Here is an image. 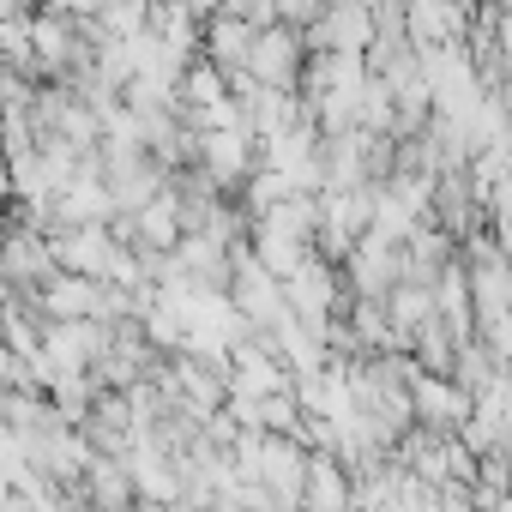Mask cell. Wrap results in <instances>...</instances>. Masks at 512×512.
<instances>
[{
    "label": "cell",
    "instance_id": "cell-1",
    "mask_svg": "<svg viewBox=\"0 0 512 512\" xmlns=\"http://www.w3.org/2000/svg\"><path fill=\"white\" fill-rule=\"evenodd\" d=\"M284 284V308H290V320H302V326H326L350 296H344V278H338V266L332 260H320V253H302V266L290 272V278H278Z\"/></svg>",
    "mask_w": 512,
    "mask_h": 512
},
{
    "label": "cell",
    "instance_id": "cell-10",
    "mask_svg": "<svg viewBox=\"0 0 512 512\" xmlns=\"http://www.w3.org/2000/svg\"><path fill=\"white\" fill-rule=\"evenodd\" d=\"M7 380H13V350L0 344V386H7Z\"/></svg>",
    "mask_w": 512,
    "mask_h": 512
},
{
    "label": "cell",
    "instance_id": "cell-7",
    "mask_svg": "<svg viewBox=\"0 0 512 512\" xmlns=\"http://www.w3.org/2000/svg\"><path fill=\"white\" fill-rule=\"evenodd\" d=\"M79 488H85V500L97 512H121L133 500V482H127V464L121 458H91L85 476H79Z\"/></svg>",
    "mask_w": 512,
    "mask_h": 512
},
{
    "label": "cell",
    "instance_id": "cell-4",
    "mask_svg": "<svg viewBox=\"0 0 512 512\" xmlns=\"http://www.w3.org/2000/svg\"><path fill=\"white\" fill-rule=\"evenodd\" d=\"M470 416V398L446 380V374H410V422L428 434H458V422Z\"/></svg>",
    "mask_w": 512,
    "mask_h": 512
},
{
    "label": "cell",
    "instance_id": "cell-3",
    "mask_svg": "<svg viewBox=\"0 0 512 512\" xmlns=\"http://www.w3.org/2000/svg\"><path fill=\"white\" fill-rule=\"evenodd\" d=\"M115 235L109 223H73V229H49V253L55 272H79V278H103V266L115 260Z\"/></svg>",
    "mask_w": 512,
    "mask_h": 512
},
{
    "label": "cell",
    "instance_id": "cell-8",
    "mask_svg": "<svg viewBox=\"0 0 512 512\" xmlns=\"http://www.w3.org/2000/svg\"><path fill=\"white\" fill-rule=\"evenodd\" d=\"M97 7L103 0H49V13H61V19H97Z\"/></svg>",
    "mask_w": 512,
    "mask_h": 512
},
{
    "label": "cell",
    "instance_id": "cell-5",
    "mask_svg": "<svg viewBox=\"0 0 512 512\" xmlns=\"http://www.w3.org/2000/svg\"><path fill=\"white\" fill-rule=\"evenodd\" d=\"M296 506H302V512H350V506H356V482H350L344 458H332V452H308V458H302Z\"/></svg>",
    "mask_w": 512,
    "mask_h": 512
},
{
    "label": "cell",
    "instance_id": "cell-2",
    "mask_svg": "<svg viewBox=\"0 0 512 512\" xmlns=\"http://www.w3.org/2000/svg\"><path fill=\"white\" fill-rule=\"evenodd\" d=\"M302 61H308V43H302V31H290V25H266V31H253L241 73H247L253 85H266V91H296V79H302Z\"/></svg>",
    "mask_w": 512,
    "mask_h": 512
},
{
    "label": "cell",
    "instance_id": "cell-9",
    "mask_svg": "<svg viewBox=\"0 0 512 512\" xmlns=\"http://www.w3.org/2000/svg\"><path fill=\"white\" fill-rule=\"evenodd\" d=\"M121 512H175V506H157V500H127Z\"/></svg>",
    "mask_w": 512,
    "mask_h": 512
},
{
    "label": "cell",
    "instance_id": "cell-6",
    "mask_svg": "<svg viewBox=\"0 0 512 512\" xmlns=\"http://www.w3.org/2000/svg\"><path fill=\"white\" fill-rule=\"evenodd\" d=\"M247 43H253V25L235 19V13H211V19L199 25V61H211L217 73H241Z\"/></svg>",
    "mask_w": 512,
    "mask_h": 512
}]
</instances>
